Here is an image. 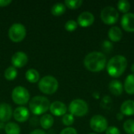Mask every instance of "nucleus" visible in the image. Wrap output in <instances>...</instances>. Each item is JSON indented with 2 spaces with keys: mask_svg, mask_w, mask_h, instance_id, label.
Returning a JSON list of instances; mask_svg holds the SVG:
<instances>
[{
  "mask_svg": "<svg viewBox=\"0 0 134 134\" xmlns=\"http://www.w3.org/2000/svg\"><path fill=\"white\" fill-rule=\"evenodd\" d=\"M127 68V60L122 55H116L111 58L107 64V71L109 75L114 78L120 77Z\"/></svg>",
  "mask_w": 134,
  "mask_h": 134,
  "instance_id": "nucleus-2",
  "label": "nucleus"
},
{
  "mask_svg": "<svg viewBox=\"0 0 134 134\" xmlns=\"http://www.w3.org/2000/svg\"><path fill=\"white\" fill-rule=\"evenodd\" d=\"M5 132L6 134H20V128L14 122H8L5 126Z\"/></svg>",
  "mask_w": 134,
  "mask_h": 134,
  "instance_id": "nucleus-22",
  "label": "nucleus"
},
{
  "mask_svg": "<svg viewBox=\"0 0 134 134\" xmlns=\"http://www.w3.org/2000/svg\"><path fill=\"white\" fill-rule=\"evenodd\" d=\"M12 99L15 104L18 105H24L30 101V94L26 88L19 86L13 90Z\"/></svg>",
  "mask_w": 134,
  "mask_h": 134,
  "instance_id": "nucleus-6",
  "label": "nucleus"
},
{
  "mask_svg": "<svg viewBox=\"0 0 134 134\" xmlns=\"http://www.w3.org/2000/svg\"><path fill=\"white\" fill-rule=\"evenodd\" d=\"M12 2L11 0H0V7H5L9 5Z\"/></svg>",
  "mask_w": 134,
  "mask_h": 134,
  "instance_id": "nucleus-33",
  "label": "nucleus"
},
{
  "mask_svg": "<svg viewBox=\"0 0 134 134\" xmlns=\"http://www.w3.org/2000/svg\"><path fill=\"white\" fill-rule=\"evenodd\" d=\"M30 134H46V132H44L42 130H35L34 131H32Z\"/></svg>",
  "mask_w": 134,
  "mask_h": 134,
  "instance_id": "nucleus-34",
  "label": "nucleus"
},
{
  "mask_svg": "<svg viewBox=\"0 0 134 134\" xmlns=\"http://www.w3.org/2000/svg\"><path fill=\"white\" fill-rule=\"evenodd\" d=\"M109 90L113 95L120 96L123 92L122 84L119 80H112L109 83Z\"/></svg>",
  "mask_w": 134,
  "mask_h": 134,
  "instance_id": "nucleus-18",
  "label": "nucleus"
},
{
  "mask_svg": "<svg viewBox=\"0 0 134 134\" xmlns=\"http://www.w3.org/2000/svg\"><path fill=\"white\" fill-rule=\"evenodd\" d=\"M126 90V92L130 94V95H133L134 94V75L131 74L129 75L124 82V87H123Z\"/></svg>",
  "mask_w": 134,
  "mask_h": 134,
  "instance_id": "nucleus-20",
  "label": "nucleus"
},
{
  "mask_svg": "<svg viewBox=\"0 0 134 134\" xmlns=\"http://www.w3.org/2000/svg\"><path fill=\"white\" fill-rule=\"evenodd\" d=\"M106 134H120V130L115 126H108L106 130Z\"/></svg>",
  "mask_w": 134,
  "mask_h": 134,
  "instance_id": "nucleus-30",
  "label": "nucleus"
},
{
  "mask_svg": "<svg viewBox=\"0 0 134 134\" xmlns=\"http://www.w3.org/2000/svg\"><path fill=\"white\" fill-rule=\"evenodd\" d=\"M119 13L112 6H106L104 7L100 13V18L101 20L108 25L115 24L119 19Z\"/></svg>",
  "mask_w": 134,
  "mask_h": 134,
  "instance_id": "nucleus-8",
  "label": "nucleus"
},
{
  "mask_svg": "<svg viewBox=\"0 0 134 134\" xmlns=\"http://www.w3.org/2000/svg\"><path fill=\"white\" fill-rule=\"evenodd\" d=\"M88 110L87 103L82 99H75L72 100L69 105V111L73 116H84L87 114Z\"/></svg>",
  "mask_w": 134,
  "mask_h": 134,
  "instance_id": "nucleus-5",
  "label": "nucleus"
},
{
  "mask_svg": "<svg viewBox=\"0 0 134 134\" xmlns=\"http://www.w3.org/2000/svg\"><path fill=\"white\" fill-rule=\"evenodd\" d=\"M50 112L55 116H64L67 113V106L61 101H54L50 104Z\"/></svg>",
  "mask_w": 134,
  "mask_h": 134,
  "instance_id": "nucleus-13",
  "label": "nucleus"
},
{
  "mask_svg": "<svg viewBox=\"0 0 134 134\" xmlns=\"http://www.w3.org/2000/svg\"><path fill=\"white\" fill-rule=\"evenodd\" d=\"M108 38L112 42H119L122 38V31L120 27L117 26L111 27L108 31Z\"/></svg>",
  "mask_w": 134,
  "mask_h": 134,
  "instance_id": "nucleus-17",
  "label": "nucleus"
},
{
  "mask_svg": "<svg viewBox=\"0 0 134 134\" xmlns=\"http://www.w3.org/2000/svg\"><path fill=\"white\" fill-rule=\"evenodd\" d=\"M117 6H118V9L120 12L124 13L126 14V13H127V12L130 9V3L126 0H120L118 2Z\"/></svg>",
  "mask_w": 134,
  "mask_h": 134,
  "instance_id": "nucleus-25",
  "label": "nucleus"
},
{
  "mask_svg": "<svg viewBox=\"0 0 134 134\" xmlns=\"http://www.w3.org/2000/svg\"><path fill=\"white\" fill-rule=\"evenodd\" d=\"M106 63V57L100 52H92L87 54L84 59V65L86 68L92 72L102 71L104 68Z\"/></svg>",
  "mask_w": 134,
  "mask_h": 134,
  "instance_id": "nucleus-1",
  "label": "nucleus"
},
{
  "mask_svg": "<svg viewBox=\"0 0 134 134\" xmlns=\"http://www.w3.org/2000/svg\"><path fill=\"white\" fill-rule=\"evenodd\" d=\"M90 134H97V133H90Z\"/></svg>",
  "mask_w": 134,
  "mask_h": 134,
  "instance_id": "nucleus-37",
  "label": "nucleus"
},
{
  "mask_svg": "<svg viewBox=\"0 0 134 134\" xmlns=\"http://www.w3.org/2000/svg\"><path fill=\"white\" fill-rule=\"evenodd\" d=\"M49 100L45 97H34L29 101V109L35 115H41L46 113L49 109Z\"/></svg>",
  "mask_w": 134,
  "mask_h": 134,
  "instance_id": "nucleus-3",
  "label": "nucleus"
},
{
  "mask_svg": "<svg viewBox=\"0 0 134 134\" xmlns=\"http://www.w3.org/2000/svg\"><path fill=\"white\" fill-rule=\"evenodd\" d=\"M74 121H75V119L71 114H65L62 118L63 124L64 126H71L74 123Z\"/></svg>",
  "mask_w": 134,
  "mask_h": 134,
  "instance_id": "nucleus-28",
  "label": "nucleus"
},
{
  "mask_svg": "<svg viewBox=\"0 0 134 134\" xmlns=\"http://www.w3.org/2000/svg\"><path fill=\"white\" fill-rule=\"evenodd\" d=\"M66 11V6L63 3H56L51 8V13L54 16H60Z\"/></svg>",
  "mask_w": 134,
  "mask_h": 134,
  "instance_id": "nucleus-23",
  "label": "nucleus"
},
{
  "mask_svg": "<svg viewBox=\"0 0 134 134\" xmlns=\"http://www.w3.org/2000/svg\"><path fill=\"white\" fill-rule=\"evenodd\" d=\"M64 5L69 9H75L79 8L82 5V0H66L64 2Z\"/></svg>",
  "mask_w": 134,
  "mask_h": 134,
  "instance_id": "nucleus-26",
  "label": "nucleus"
},
{
  "mask_svg": "<svg viewBox=\"0 0 134 134\" xmlns=\"http://www.w3.org/2000/svg\"><path fill=\"white\" fill-rule=\"evenodd\" d=\"M13 115L16 121L19 122H24L29 118V111L25 107H18L14 110Z\"/></svg>",
  "mask_w": 134,
  "mask_h": 134,
  "instance_id": "nucleus-14",
  "label": "nucleus"
},
{
  "mask_svg": "<svg viewBox=\"0 0 134 134\" xmlns=\"http://www.w3.org/2000/svg\"><path fill=\"white\" fill-rule=\"evenodd\" d=\"M124 130L127 134H134V120L128 119L123 124Z\"/></svg>",
  "mask_w": 134,
  "mask_h": 134,
  "instance_id": "nucleus-27",
  "label": "nucleus"
},
{
  "mask_svg": "<svg viewBox=\"0 0 134 134\" xmlns=\"http://www.w3.org/2000/svg\"><path fill=\"white\" fill-rule=\"evenodd\" d=\"M103 48L105 49L106 50H111L112 49V45H111V43L110 42L105 41L103 43Z\"/></svg>",
  "mask_w": 134,
  "mask_h": 134,
  "instance_id": "nucleus-32",
  "label": "nucleus"
},
{
  "mask_svg": "<svg viewBox=\"0 0 134 134\" xmlns=\"http://www.w3.org/2000/svg\"><path fill=\"white\" fill-rule=\"evenodd\" d=\"M13 115L12 108L6 103L0 104V121L5 122L9 121Z\"/></svg>",
  "mask_w": 134,
  "mask_h": 134,
  "instance_id": "nucleus-15",
  "label": "nucleus"
},
{
  "mask_svg": "<svg viewBox=\"0 0 134 134\" xmlns=\"http://www.w3.org/2000/svg\"><path fill=\"white\" fill-rule=\"evenodd\" d=\"M94 22V16L92 13L86 11L82 13L78 16V25L82 27H87L91 26Z\"/></svg>",
  "mask_w": 134,
  "mask_h": 134,
  "instance_id": "nucleus-11",
  "label": "nucleus"
},
{
  "mask_svg": "<svg viewBox=\"0 0 134 134\" xmlns=\"http://www.w3.org/2000/svg\"><path fill=\"white\" fill-rule=\"evenodd\" d=\"M53 122L54 119L53 116L49 114H45L40 119V125L44 130H49V128H51L53 125Z\"/></svg>",
  "mask_w": 134,
  "mask_h": 134,
  "instance_id": "nucleus-19",
  "label": "nucleus"
},
{
  "mask_svg": "<svg viewBox=\"0 0 134 134\" xmlns=\"http://www.w3.org/2000/svg\"><path fill=\"white\" fill-rule=\"evenodd\" d=\"M60 134H78L77 131L75 129L72 128V127H67L65 129H64Z\"/></svg>",
  "mask_w": 134,
  "mask_h": 134,
  "instance_id": "nucleus-31",
  "label": "nucleus"
},
{
  "mask_svg": "<svg viewBox=\"0 0 134 134\" xmlns=\"http://www.w3.org/2000/svg\"><path fill=\"white\" fill-rule=\"evenodd\" d=\"M25 77H26V79L29 82L35 83V82H38L39 80V73L35 69L31 68L27 71L25 74Z\"/></svg>",
  "mask_w": 134,
  "mask_h": 134,
  "instance_id": "nucleus-21",
  "label": "nucleus"
},
{
  "mask_svg": "<svg viewBox=\"0 0 134 134\" xmlns=\"http://www.w3.org/2000/svg\"><path fill=\"white\" fill-rule=\"evenodd\" d=\"M90 128L97 133H103L106 131L107 128L108 127L107 119L100 115H97L92 117L90 122Z\"/></svg>",
  "mask_w": 134,
  "mask_h": 134,
  "instance_id": "nucleus-9",
  "label": "nucleus"
},
{
  "mask_svg": "<svg viewBox=\"0 0 134 134\" xmlns=\"http://www.w3.org/2000/svg\"><path fill=\"white\" fill-rule=\"evenodd\" d=\"M121 25L122 28L128 32H134V14L127 13L124 14L121 19Z\"/></svg>",
  "mask_w": 134,
  "mask_h": 134,
  "instance_id": "nucleus-12",
  "label": "nucleus"
},
{
  "mask_svg": "<svg viewBox=\"0 0 134 134\" xmlns=\"http://www.w3.org/2000/svg\"><path fill=\"white\" fill-rule=\"evenodd\" d=\"M120 111L123 115L131 116L134 115V101L128 100L124 101L120 108Z\"/></svg>",
  "mask_w": 134,
  "mask_h": 134,
  "instance_id": "nucleus-16",
  "label": "nucleus"
},
{
  "mask_svg": "<svg viewBox=\"0 0 134 134\" xmlns=\"http://www.w3.org/2000/svg\"><path fill=\"white\" fill-rule=\"evenodd\" d=\"M131 71H132V72L133 73L134 75V64H133V65H132V67H131Z\"/></svg>",
  "mask_w": 134,
  "mask_h": 134,
  "instance_id": "nucleus-36",
  "label": "nucleus"
},
{
  "mask_svg": "<svg viewBox=\"0 0 134 134\" xmlns=\"http://www.w3.org/2000/svg\"><path fill=\"white\" fill-rule=\"evenodd\" d=\"M117 118H118L119 120H122V119H123V115L120 112V113H119V114L117 115Z\"/></svg>",
  "mask_w": 134,
  "mask_h": 134,
  "instance_id": "nucleus-35",
  "label": "nucleus"
},
{
  "mask_svg": "<svg viewBox=\"0 0 134 134\" xmlns=\"http://www.w3.org/2000/svg\"><path fill=\"white\" fill-rule=\"evenodd\" d=\"M16 75H17V71H16V68H14L13 66L9 67L5 71V73H4L5 79L9 81H12V80L15 79Z\"/></svg>",
  "mask_w": 134,
  "mask_h": 134,
  "instance_id": "nucleus-24",
  "label": "nucleus"
},
{
  "mask_svg": "<svg viewBox=\"0 0 134 134\" xmlns=\"http://www.w3.org/2000/svg\"><path fill=\"white\" fill-rule=\"evenodd\" d=\"M65 29L69 31V32H72L74 31L75 30H76V28L78 27V23L75 21V20H70L66 22L65 25Z\"/></svg>",
  "mask_w": 134,
  "mask_h": 134,
  "instance_id": "nucleus-29",
  "label": "nucleus"
},
{
  "mask_svg": "<svg viewBox=\"0 0 134 134\" xmlns=\"http://www.w3.org/2000/svg\"><path fill=\"white\" fill-rule=\"evenodd\" d=\"M58 82L57 79L51 75H46L38 82V88L40 91L45 94L51 95L57 92L58 89Z\"/></svg>",
  "mask_w": 134,
  "mask_h": 134,
  "instance_id": "nucleus-4",
  "label": "nucleus"
},
{
  "mask_svg": "<svg viewBox=\"0 0 134 134\" xmlns=\"http://www.w3.org/2000/svg\"><path fill=\"white\" fill-rule=\"evenodd\" d=\"M28 58L26 53L23 52H16L15 53L12 58H11V62L14 68H23L25 66L27 63Z\"/></svg>",
  "mask_w": 134,
  "mask_h": 134,
  "instance_id": "nucleus-10",
  "label": "nucleus"
},
{
  "mask_svg": "<svg viewBox=\"0 0 134 134\" xmlns=\"http://www.w3.org/2000/svg\"><path fill=\"white\" fill-rule=\"evenodd\" d=\"M8 34L11 41L14 42H20L26 36V28L22 24L16 23L11 25Z\"/></svg>",
  "mask_w": 134,
  "mask_h": 134,
  "instance_id": "nucleus-7",
  "label": "nucleus"
}]
</instances>
